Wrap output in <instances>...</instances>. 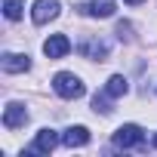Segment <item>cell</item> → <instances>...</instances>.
<instances>
[{
    "label": "cell",
    "instance_id": "obj_10",
    "mask_svg": "<svg viewBox=\"0 0 157 157\" xmlns=\"http://www.w3.org/2000/svg\"><path fill=\"white\" fill-rule=\"evenodd\" d=\"M62 142H65L68 148H83V145H90V129H86V126H71V129L62 136Z\"/></svg>",
    "mask_w": 157,
    "mask_h": 157
},
{
    "label": "cell",
    "instance_id": "obj_2",
    "mask_svg": "<svg viewBox=\"0 0 157 157\" xmlns=\"http://www.w3.org/2000/svg\"><path fill=\"white\" fill-rule=\"evenodd\" d=\"M114 145H117V148H142V145H145V132H142V126H136V123H123V126L114 132Z\"/></svg>",
    "mask_w": 157,
    "mask_h": 157
},
{
    "label": "cell",
    "instance_id": "obj_14",
    "mask_svg": "<svg viewBox=\"0 0 157 157\" xmlns=\"http://www.w3.org/2000/svg\"><path fill=\"white\" fill-rule=\"evenodd\" d=\"M117 37H120V40H129V37H132V25H129V22H120V25H117Z\"/></svg>",
    "mask_w": 157,
    "mask_h": 157
},
{
    "label": "cell",
    "instance_id": "obj_15",
    "mask_svg": "<svg viewBox=\"0 0 157 157\" xmlns=\"http://www.w3.org/2000/svg\"><path fill=\"white\" fill-rule=\"evenodd\" d=\"M126 3H132V6H136V3H142V0H126Z\"/></svg>",
    "mask_w": 157,
    "mask_h": 157
},
{
    "label": "cell",
    "instance_id": "obj_4",
    "mask_svg": "<svg viewBox=\"0 0 157 157\" xmlns=\"http://www.w3.org/2000/svg\"><path fill=\"white\" fill-rule=\"evenodd\" d=\"M25 123H28V111H25L22 105L10 102L6 111H3V126H6V129H19V126H25Z\"/></svg>",
    "mask_w": 157,
    "mask_h": 157
},
{
    "label": "cell",
    "instance_id": "obj_3",
    "mask_svg": "<svg viewBox=\"0 0 157 157\" xmlns=\"http://www.w3.org/2000/svg\"><path fill=\"white\" fill-rule=\"evenodd\" d=\"M56 16H59V0H37L34 10H31V19H34L37 25H46V22L56 19Z\"/></svg>",
    "mask_w": 157,
    "mask_h": 157
},
{
    "label": "cell",
    "instance_id": "obj_5",
    "mask_svg": "<svg viewBox=\"0 0 157 157\" xmlns=\"http://www.w3.org/2000/svg\"><path fill=\"white\" fill-rule=\"evenodd\" d=\"M77 10H80L83 16H96V19H108V16H114V3H111V0H93V3H80V6H77Z\"/></svg>",
    "mask_w": 157,
    "mask_h": 157
},
{
    "label": "cell",
    "instance_id": "obj_13",
    "mask_svg": "<svg viewBox=\"0 0 157 157\" xmlns=\"http://www.w3.org/2000/svg\"><path fill=\"white\" fill-rule=\"evenodd\" d=\"M105 96H108V93H105ZM105 96H96V99H93V108H96V111H102V114H111V105H108V99H105Z\"/></svg>",
    "mask_w": 157,
    "mask_h": 157
},
{
    "label": "cell",
    "instance_id": "obj_8",
    "mask_svg": "<svg viewBox=\"0 0 157 157\" xmlns=\"http://www.w3.org/2000/svg\"><path fill=\"white\" fill-rule=\"evenodd\" d=\"M77 49H80V56H86V59H99V62L108 59V46H105L102 40H93V37H86Z\"/></svg>",
    "mask_w": 157,
    "mask_h": 157
},
{
    "label": "cell",
    "instance_id": "obj_11",
    "mask_svg": "<svg viewBox=\"0 0 157 157\" xmlns=\"http://www.w3.org/2000/svg\"><path fill=\"white\" fill-rule=\"evenodd\" d=\"M126 90H129V83H126V77H123V74H114V77H108V83H105V93H108L111 99H120V96H126Z\"/></svg>",
    "mask_w": 157,
    "mask_h": 157
},
{
    "label": "cell",
    "instance_id": "obj_7",
    "mask_svg": "<svg viewBox=\"0 0 157 157\" xmlns=\"http://www.w3.org/2000/svg\"><path fill=\"white\" fill-rule=\"evenodd\" d=\"M56 145H59V132L56 129H40L37 139H34V145H31V151L34 154H49Z\"/></svg>",
    "mask_w": 157,
    "mask_h": 157
},
{
    "label": "cell",
    "instance_id": "obj_9",
    "mask_svg": "<svg viewBox=\"0 0 157 157\" xmlns=\"http://www.w3.org/2000/svg\"><path fill=\"white\" fill-rule=\"evenodd\" d=\"M3 71L6 74H22V71H28L31 68V62H28V56H19V52H3Z\"/></svg>",
    "mask_w": 157,
    "mask_h": 157
},
{
    "label": "cell",
    "instance_id": "obj_1",
    "mask_svg": "<svg viewBox=\"0 0 157 157\" xmlns=\"http://www.w3.org/2000/svg\"><path fill=\"white\" fill-rule=\"evenodd\" d=\"M52 90H56L62 99H80V96L86 93L83 80H80L77 74H71V71H59V74L52 77Z\"/></svg>",
    "mask_w": 157,
    "mask_h": 157
},
{
    "label": "cell",
    "instance_id": "obj_16",
    "mask_svg": "<svg viewBox=\"0 0 157 157\" xmlns=\"http://www.w3.org/2000/svg\"><path fill=\"white\" fill-rule=\"evenodd\" d=\"M154 148H157V136H154Z\"/></svg>",
    "mask_w": 157,
    "mask_h": 157
},
{
    "label": "cell",
    "instance_id": "obj_12",
    "mask_svg": "<svg viewBox=\"0 0 157 157\" xmlns=\"http://www.w3.org/2000/svg\"><path fill=\"white\" fill-rule=\"evenodd\" d=\"M22 10H25V0H6V3H3V13H6L10 22L22 19Z\"/></svg>",
    "mask_w": 157,
    "mask_h": 157
},
{
    "label": "cell",
    "instance_id": "obj_6",
    "mask_svg": "<svg viewBox=\"0 0 157 157\" xmlns=\"http://www.w3.org/2000/svg\"><path fill=\"white\" fill-rule=\"evenodd\" d=\"M68 49H71V40H68L65 34H52V37L43 43V52H46L49 59H62V56H68Z\"/></svg>",
    "mask_w": 157,
    "mask_h": 157
}]
</instances>
